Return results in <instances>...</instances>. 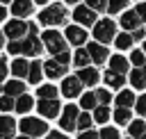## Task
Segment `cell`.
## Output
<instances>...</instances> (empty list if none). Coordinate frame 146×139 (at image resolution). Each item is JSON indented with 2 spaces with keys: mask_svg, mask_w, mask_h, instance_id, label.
Listing matches in <instances>:
<instances>
[{
  "mask_svg": "<svg viewBox=\"0 0 146 139\" xmlns=\"http://www.w3.org/2000/svg\"><path fill=\"white\" fill-rule=\"evenodd\" d=\"M7 50L11 52V55H27V57H36V55H41V50H43V41L36 36V25L34 23H30V34L25 36V39H21V41H9L7 43Z\"/></svg>",
  "mask_w": 146,
  "mask_h": 139,
  "instance_id": "1",
  "label": "cell"
},
{
  "mask_svg": "<svg viewBox=\"0 0 146 139\" xmlns=\"http://www.w3.org/2000/svg\"><path fill=\"white\" fill-rule=\"evenodd\" d=\"M68 18V11L64 9V5H46L43 11L39 14V23L46 25V27H57V25H64Z\"/></svg>",
  "mask_w": 146,
  "mask_h": 139,
  "instance_id": "2",
  "label": "cell"
},
{
  "mask_svg": "<svg viewBox=\"0 0 146 139\" xmlns=\"http://www.w3.org/2000/svg\"><path fill=\"white\" fill-rule=\"evenodd\" d=\"M30 34V23H25L23 18H11L5 23V36L9 41H21Z\"/></svg>",
  "mask_w": 146,
  "mask_h": 139,
  "instance_id": "3",
  "label": "cell"
},
{
  "mask_svg": "<svg viewBox=\"0 0 146 139\" xmlns=\"http://www.w3.org/2000/svg\"><path fill=\"white\" fill-rule=\"evenodd\" d=\"M114 32H116V25H114V21H110V18H103V21H98V23L94 25V36H96V41L103 43V46L116 39Z\"/></svg>",
  "mask_w": 146,
  "mask_h": 139,
  "instance_id": "4",
  "label": "cell"
},
{
  "mask_svg": "<svg viewBox=\"0 0 146 139\" xmlns=\"http://www.w3.org/2000/svg\"><path fill=\"white\" fill-rule=\"evenodd\" d=\"M41 41H43V48H46L48 52H52V57H55L57 52H64V50H66V41H64V36H62L57 30H46L43 36H41Z\"/></svg>",
  "mask_w": 146,
  "mask_h": 139,
  "instance_id": "5",
  "label": "cell"
},
{
  "mask_svg": "<svg viewBox=\"0 0 146 139\" xmlns=\"http://www.w3.org/2000/svg\"><path fill=\"white\" fill-rule=\"evenodd\" d=\"M18 125H21V132L27 137H43L48 132V123L41 118H34V116H25Z\"/></svg>",
  "mask_w": 146,
  "mask_h": 139,
  "instance_id": "6",
  "label": "cell"
},
{
  "mask_svg": "<svg viewBox=\"0 0 146 139\" xmlns=\"http://www.w3.org/2000/svg\"><path fill=\"white\" fill-rule=\"evenodd\" d=\"M78 116H80V109L75 105H66L64 112L59 114V125L64 132H71V130H78Z\"/></svg>",
  "mask_w": 146,
  "mask_h": 139,
  "instance_id": "7",
  "label": "cell"
},
{
  "mask_svg": "<svg viewBox=\"0 0 146 139\" xmlns=\"http://www.w3.org/2000/svg\"><path fill=\"white\" fill-rule=\"evenodd\" d=\"M73 18L78 25L87 27V25H96V11L89 7V5H78L73 9Z\"/></svg>",
  "mask_w": 146,
  "mask_h": 139,
  "instance_id": "8",
  "label": "cell"
},
{
  "mask_svg": "<svg viewBox=\"0 0 146 139\" xmlns=\"http://www.w3.org/2000/svg\"><path fill=\"white\" fill-rule=\"evenodd\" d=\"M36 109H39V114L43 118H55V116L62 114V105H59L57 98L55 100H39L36 103Z\"/></svg>",
  "mask_w": 146,
  "mask_h": 139,
  "instance_id": "9",
  "label": "cell"
},
{
  "mask_svg": "<svg viewBox=\"0 0 146 139\" xmlns=\"http://www.w3.org/2000/svg\"><path fill=\"white\" fill-rule=\"evenodd\" d=\"M82 87H84V84L80 82L78 75H68V77H64V82H62V93H64L66 98H75V96H80Z\"/></svg>",
  "mask_w": 146,
  "mask_h": 139,
  "instance_id": "10",
  "label": "cell"
},
{
  "mask_svg": "<svg viewBox=\"0 0 146 139\" xmlns=\"http://www.w3.org/2000/svg\"><path fill=\"white\" fill-rule=\"evenodd\" d=\"M87 50H89V57H91V62H94V64H103V62H107V59H110L107 48H105L103 43H98V41L89 43V46H87Z\"/></svg>",
  "mask_w": 146,
  "mask_h": 139,
  "instance_id": "11",
  "label": "cell"
},
{
  "mask_svg": "<svg viewBox=\"0 0 146 139\" xmlns=\"http://www.w3.org/2000/svg\"><path fill=\"white\" fill-rule=\"evenodd\" d=\"M34 9V0H14L11 2V14L16 18H27Z\"/></svg>",
  "mask_w": 146,
  "mask_h": 139,
  "instance_id": "12",
  "label": "cell"
},
{
  "mask_svg": "<svg viewBox=\"0 0 146 139\" xmlns=\"http://www.w3.org/2000/svg\"><path fill=\"white\" fill-rule=\"evenodd\" d=\"M66 41L73 46H82L87 41V32L82 30V25H68L66 27Z\"/></svg>",
  "mask_w": 146,
  "mask_h": 139,
  "instance_id": "13",
  "label": "cell"
},
{
  "mask_svg": "<svg viewBox=\"0 0 146 139\" xmlns=\"http://www.w3.org/2000/svg\"><path fill=\"white\" fill-rule=\"evenodd\" d=\"M43 73H46L50 80H57V77H62V75L66 73V66H64V64H59V62L52 57V59H48V62L43 64Z\"/></svg>",
  "mask_w": 146,
  "mask_h": 139,
  "instance_id": "14",
  "label": "cell"
},
{
  "mask_svg": "<svg viewBox=\"0 0 146 139\" xmlns=\"http://www.w3.org/2000/svg\"><path fill=\"white\" fill-rule=\"evenodd\" d=\"M16 134V121L7 114L0 116V139H14Z\"/></svg>",
  "mask_w": 146,
  "mask_h": 139,
  "instance_id": "15",
  "label": "cell"
},
{
  "mask_svg": "<svg viewBox=\"0 0 146 139\" xmlns=\"http://www.w3.org/2000/svg\"><path fill=\"white\" fill-rule=\"evenodd\" d=\"M25 87L27 84H23L21 80H9V82L2 84V93L5 96H11V98H18V96L25 93Z\"/></svg>",
  "mask_w": 146,
  "mask_h": 139,
  "instance_id": "16",
  "label": "cell"
},
{
  "mask_svg": "<svg viewBox=\"0 0 146 139\" xmlns=\"http://www.w3.org/2000/svg\"><path fill=\"white\" fill-rule=\"evenodd\" d=\"M9 71L16 75V80L27 77V73H30V62H27V59H23V57H16V59L11 62V66H9Z\"/></svg>",
  "mask_w": 146,
  "mask_h": 139,
  "instance_id": "17",
  "label": "cell"
},
{
  "mask_svg": "<svg viewBox=\"0 0 146 139\" xmlns=\"http://www.w3.org/2000/svg\"><path fill=\"white\" fill-rule=\"evenodd\" d=\"M78 77H80V82H82V84L94 87V84L98 82V71H96V68H91V66H87V68H80V71H78Z\"/></svg>",
  "mask_w": 146,
  "mask_h": 139,
  "instance_id": "18",
  "label": "cell"
},
{
  "mask_svg": "<svg viewBox=\"0 0 146 139\" xmlns=\"http://www.w3.org/2000/svg\"><path fill=\"white\" fill-rule=\"evenodd\" d=\"M130 84L135 89H146V68H132L130 71Z\"/></svg>",
  "mask_w": 146,
  "mask_h": 139,
  "instance_id": "19",
  "label": "cell"
},
{
  "mask_svg": "<svg viewBox=\"0 0 146 139\" xmlns=\"http://www.w3.org/2000/svg\"><path fill=\"white\" fill-rule=\"evenodd\" d=\"M139 23H141V18L137 16V11H125L121 16V27L123 30H137Z\"/></svg>",
  "mask_w": 146,
  "mask_h": 139,
  "instance_id": "20",
  "label": "cell"
},
{
  "mask_svg": "<svg viewBox=\"0 0 146 139\" xmlns=\"http://www.w3.org/2000/svg\"><path fill=\"white\" fill-rule=\"evenodd\" d=\"M128 64H130V62H128L125 57H121V55L110 57V71H114V73H121V75H123V73H128V68H130Z\"/></svg>",
  "mask_w": 146,
  "mask_h": 139,
  "instance_id": "21",
  "label": "cell"
},
{
  "mask_svg": "<svg viewBox=\"0 0 146 139\" xmlns=\"http://www.w3.org/2000/svg\"><path fill=\"white\" fill-rule=\"evenodd\" d=\"M43 77V64L41 62H32L30 64V73H27V82L30 84H39Z\"/></svg>",
  "mask_w": 146,
  "mask_h": 139,
  "instance_id": "22",
  "label": "cell"
},
{
  "mask_svg": "<svg viewBox=\"0 0 146 139\" xmlns=\"http://www.w3.org/2000/svg\"><path fill=\"white\" fill-rule=\"evenodd\" d=\"M32 107H34V98H32V96L23 93V96L16 98V112H18V114H27Z\"/></svg>",
  "mask_w": 146,
  "mask_h": 139,
  "instance_id": "23",
  "label": "cell"
},
{
  "mask_svg": "<svg viewBox=\"0 0 146 139\" xmlns=\"http://www.w3.org/2000/svg\"><path fill=\"white\" fill-rule=\"evenodd\" d=\"M89 62H91L89 50H87V48H78V50H75V55H73V64H75L78 68H87V66H89Z\"/></svg>",
  "mask_w": 146,
  "mask_h": 139,
  "instance_id": "24",
  "label": "cell"
},
{
  "mask_svg": "<svg viewBox=\"0 0 146 139\" xmlns=\"http://www.w3.org/2000/svg\"><path fill=\"white\" fill-rule=\"evenodd\" d=\"M128 132L132 139H146V123L144 121H130Z\"/></svg>",
  "mask_w": 146,
  "mask_h": 139,
  "instance_id": "25",
  "label": "cell"
},
{
  "mask_svg": "<svg viewBox=\"0 0 146 139\" xmlns=\"http://www.w3.org/2000/svg\"><path fill=\"white\" fill-rule=\"evenodd\" d=\"M36 96H39V100H55L57 98V89H55V84H41L36 89Z\"/></svg>",
  "mask_w": 146,
  "mask_h": 139,
  "instance_id": "26",
  "label": "cell"
},
{
  "mask_svg": "<svg viewBox=\"0 0 146 139\" xmlns=\"http://www.w3.org/2000/svg\"><path fill=\"white\" fill-rule=\"evenodd\" d=\"M137 100H135V93L132 91H128V89H123V91H119V96H116V107H132Z\"/></svg>",
  "mask_w": 146,
  "mask_h": 139,
  "instance_id": "27",
  "label": "cell"
},
{
  "mask_svg": "<svg viewBox=\"0 0 146 139\" xmlns=\"http://www.w3.org/2000/svg\"><path fill=\"white\" fill-rule=\"evenodd\" d=\"M103 77H105V84H110L112 89H121V87H123V82H125V80H123V75H121V73H114V71H107Z\"/></svg>",
  "mask_w": 146,
  "mask_h": 139,
  "instance_id": "28",
  "label": "cell"
},
{
  "mask_svg": "<svg viewBox=\"0 0 146 139\" xmlns=\"http://www.w3.org/2000/svg\"><path fill=\"white\" fill-rule=\"evenodd\" d=\"M80 107H82V109H96V107H98L96 93H84V96L80 98Z\"/></svg>",
  "mask_w": 146,
  "mask_h": 139,
  "instance_id": "29",
  "label": "cell"
},
{
  "mask_svg": "<svg viewBox=\"0 0 146 139\" xmlns=\"http://www.w3.org/2000/svg\"><path fill=\"white\" fill-rule=\"evenodd\" d=\"M94 121H96V123H107V121H110V109H107V105H98V107L94 109Z\"/></svg>",
  "mask_w": 146,
  "mask_h": 139,
  "instance_id": "30",
  "label": "cell"
},
{
  "mask_svg": "<svg viewBox=\"0 0 146 139\" xmlns=\"http://www.w3.org/2000/svg\"><path fill=\"white\" fill-rule=\"evenodd\" d=\"M114 121H116L119 125L130 123V107H116V112H114Z\"/></svg>",
  "mask_w": 146,
  "mask_h": 139,
  "instance_id": "31",
  "label": "cell"
},
{
  "mask_svg": "<svg viewBox=\"0 0 146 139\" xmlns=\"http://www.w3.org/2000/svg\"><path fill=\"white\" fill-rule=\"evenodd\" d=\"M91 123H94V116H91V114L82 112V114L78 116V130H80V132H84V130H91Z\"/></svg>",
  "mask_w": 146,
  "mask_h": 139,
  "instance_id": "32",
  "label": "cell"
},
{
  "mask_svg": "<svg viewBox=\"0 0 146 139\" xmlns=\"http://www.w3.org/2000/svg\"><path fill=\"white\" fill-rule=\"evenodd\" d=\"M130 62L135 64V68H141V66H146V52H144V50H132V55H130Z\"/></svg>",
  "mask_w": 146,
  "mask_h": 139,
  "instance_id": "33",
  "label": "cell"
},
{
  "mask_svg": "<svg viewBox=\"0 0 146 139\" xmlns=\"http://www.w3.org/2000/svg\"><path fill=\"white\" fill-rule=\"evenodd\" d=\"M114 43H116L119 50H125V48L132 46V34H119V36L114 39Z\"/></svg>",
  "mask_w": 146,
  "mask_h": 139,
  "instance_id": "34",
  "label": "cell"
},
{
  "mask_svg": "<svg viewBox=\"0 0 146 139\" xmlns=\"http://www.w3.org/2000/svg\"><path fill=\"white\" fill-rule=\"evenodd\" d=\"M0 109L2 112H11V109H16V98H11V96H0Z\"/></svg>",
  "mask_w": 146,
  "mask_h": 139,
  "instance_id": "35",
  "label": "cell"
},
{
  "mask_svg": "<svg viewBox=\"0 0 146 139\" xmlns=\"http://www.w3.org/2000/svg\"><path fill=\"white\" fill-rule=\"evenodd\" d=\"M125 5H128V0H107V11L110 14H116V11L125 9Z\"/></svg>",
  "mask_w": 146,
  "mask_h": 139,
  "instance_id": "36",
  "label": "cell"
},
{
  "mask_svg": "<svg viewBox=\"0 0 146 139\" xmlns=\"http://www.w3.org/2000/svg\"><path fill=\"white\" fill-rule=\"evenodd\" d=\"M94 93H96V98H98L100 105H107V103L112 100V93H110L107 89H98V91H94Z\"/></svg>",
  "mask_w": 146,
  "mask_h": 139,
  "instance_id": "37",
  "label": "cell"
},
{
  "mask_svg": "<svg viewBox=\"0 0 146 139\" xmlns=\"http://www.w3.org/2000/svg\"><path fill=\"white\" fill-rule=\"evenodd\" d=\"M100 139H121L116 128H103L100 130Z\"/></svg>",
  "mask_w": 146,
  "mask_h": 139,
  "instance_id": "38",
  "label": "cell"
},
{
  "mask_svg": "<svg viewBox=\"0 0 146 139\" xmlns=\"http://www.w3.org/2000/svg\"><path fill=\"white\" fill-rule=\"evenodd\" d=\"M87 5H89L94 11H103V9H107V0H87Z\"/></svg>",
  "mask_w": 146,
  "mask_h": 139,
  "instance_id": "39",
  "label": "cell"
},
{
  "mask_svg": "<svg viewBox=\"0 0 146 139\" xmlns=\"http://www.w3.org/2000/svg\"><path fill=\"white\" fill-rule=\"evenodd\" d=\"M135 109H137V114H141V116H146V93L137 98V103H135Z\"/></svg>",
  "mask_w": 146,
  "mask_h": 139,
  "instance_id": "40",
  "label": "cell"
},
{
  "mask_svg": "<svg viewBox=\"0 0 146 139\" xmlns=\"http://www.w3.org/2000/svg\"><path fill=\"white\" fill-rule=\"evenodd\" d=\"M7 73H9V66H7L5 57H0V84H5V77H7Z\"/></svg>",
  "mask_w": 146,
  "mask_h": 139,
  "instance_id": "41",
  "label": "cell"
},
{
  "mask_svg": "<svg viewBox=\"0 0 146 139\" xmlns=\"http://www.w3.org/2000/svg\"><path fill=\"white\" fill-rule=\"evenodd\" d=\"M55 59H57L59 64H64V66H68V62H71V55H68V52L64 50V52H57V55H55Z\"/></svg>",
  "mask_w": 146,
  "mask_h": 139,
  "instance_id": "42",
  "label": "cell"
},
{
  "mask_svg": "<svg viewBox=\"0 0 146 139\" xmlns=\"http://www.w3.org/2000/svg\"><path fill=\"white\" fill-rule=\"evenodd\" d=\"M78 139H100V132H94V130H84V132H80V137Z\"/></svg>",
  "mask_w": 146,
  "mask_h": 139,
  "instance_id": "43",
  "label": "cell"
},
{
  "mask_svg": "<svg viewBox=\"0 0 146 139\" xmlns=\"http://www.w3.org/2000/svg\"><path fill=\"white\" fill-rule=\"evenodd\" d=\"M135 11H137V16H139L141 21H146V2H139V5L135 7Z\"/></svg>",
  "mask_w": 146,
  "mask_h": 139,
  "instance_id": "44",
  "label": "cell"
},
{
  "mask_svg": "<svg viewBox=\"0 0 146 139\" xmlns=\"http://www.w3.org/2000/svg\"><path fill=\"white\" fill-rule=\"evenodd\" d=\"M46 139H68V137H66L64 132H50V134H48Z\"/></svg>",
  "mask_w": 146,
  "mask_h": 139,
  "instance_id": "45",
  "label": "cell"
},
{
  "mask_svg": "<svg viewBox=\"0 0 146 139\" xmlns=\"http://www.w3.org/2000/svg\"><path fill=\"white\" fill-rule=\"evenodd\" d=\"M132 39H137V41H139V39H144V30H141V27L132 30Z\"/></svg>",
  "mask_w": 146,
  "mask_h": 139,
  "instance_id": "46",
  "label": "cell"
},
{
  "mask_svg": "<svg viewBox=\"0 0 146 139\" xmlns=\"http://www.w3.org/2000/svg\"><path fill=\"white\" fill-rule=\"evenodd\" d=\"M7 18V9H5V5H0V23Z\"/></svg>",
  "mask_w": 146,
  "mask_h": 139,
  "instance_id": "47",
  "label": "cell"
},
{
  "mask_svg": "<svg viewBox=\"0 0 146 139\" xmlns=\"http://www.w3.org/2000/svg\"><path fill=\"white\" fill-rule=\"evenodd\" d=\"M5 46V30H0V48Z\"/></svg>",
  "mask_w": 146,
  "mask_h": 139,
  "instance_id": "48",
  "label": "cell"
},
{
  "mask_svg": "<svg viewBox=\"0 0 146 139\" xmlns=\"http://www.w3.org/2000/svg\"><path fill=\"white\" fill-rule=\"evenodd\" d=\"M36 5H48V0H34Z\"/></svg>",
  "mask_w": 146,
  "mask_h": 139,
  "instance_id": "49",
  "label": "cell"
},
{
  "mask_svg": "<svg viewBox=\"0 0 146 139\" xmlns=\"http://www.w3.org/2000/svg\"><path fill=\"white\" fill-rule=\"evenodd\" d=\"M64 2H68V5H78L80 0H64Z\"/></svg>",
  "mask_w": 146,
  "mask_h": 139,
  "instance_id": "50",
  "label": "cell"
},
{
  "mask_svg": "<svg viewBox=\"0 0 146 139\" xmlns=\"http://www.w3.org/2000/svg\"><path fill=\"white\" fill-rule=\"evenodd\" d=\"M16 139H32V137H27V134H21V137H16Z\"/></svg>",
  "mask_w": 146,
  "mask_h": 139,
  "instance_id": "51",
  "label": "cell"
},
{
  "mask_svg": "<svg viewBox=\"0 0 146 139\" xmlns=\"http://www.w3.org/2000/svg\"><path fill=\"white\" fill-rule=\"evenodd\" d=\"M5 2H14V0H0V5H5Z\"/></svg>",
  "mask_w": 146,
  "mask_h": 139,
  "instance_id": "52",
  "label": "cell"
},
{
  "mask_svg": "<svg viewBox=\"0 0 146 139\" xmlns=\"http://www.w3.org/2000/svg\"><path fill=\"white\" fill-rule=\"evenodd\" d=\"M144 52H146V43H144Z\"/></svg>",
  "mask_w": 146,
  "mask_h": 139,
  "instance_id": "53",
  "label": "cell"
},
{
  "mask_svg": "<svg viewBox=\"0 0 146 139\" xmlns=\"http://www.w3.org/2000/svg\"><path fill=\"white\" fill-rule=\"evenodd\" d=\"M144 68H146V66H144Z\"/></svg>",
  "mask_w": 146,
  "mask_h": 139,
  "instance_id": "54",
  "label": "cell"
},
{
  "mask_svg": "<svg viewBox=\"0 0 146 139\" xmlns=\"http://www.w3.org/2000/svg\"><path fill=\"white\" fill-rule=\"evenodd\" d=\"M130 139H132V137H130Z\"/></svg>",
  "mask_w": 146,
  "mask_h": 139,
  "instance_id": "55",
  "label": "cell"
}]
</instances>
